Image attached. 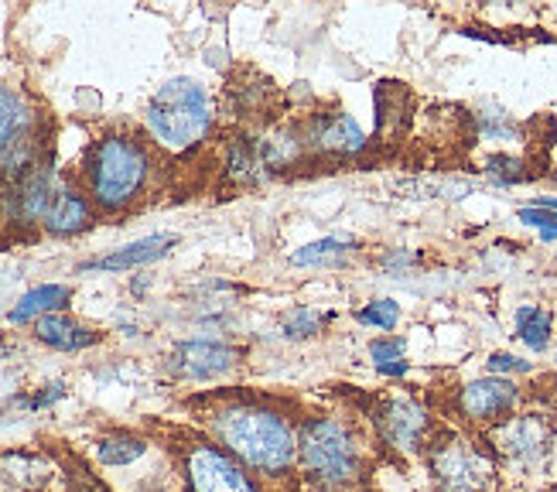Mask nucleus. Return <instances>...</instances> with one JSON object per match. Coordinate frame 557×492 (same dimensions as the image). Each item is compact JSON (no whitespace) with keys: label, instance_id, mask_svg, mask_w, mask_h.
Instances as JSON below:
<instances>
[{"label":"nucleus","instance_id":"aec40b11","mask_svg":"<svg viewBox=\"0 0 557 492\" xmlns=\"http://www.w3.org/2000/svg\"><path fill=\"white\" fill-rule=\"evenodd\" d=\"M349 243L343 239H322V243H311V246H301V250L290 257V263L298 267H311V263H338L346 257Z\"/></svg>","mask_w":557,"mask_h":492},{"label":"nucleus","instance_id":"a211bd4d","mask_svg":"<svg viewBox=\"0 0 557 492\" xmlns=\"http://www.w3.org/2000/svg\"><path fill=\"white\" fill-rule=\"evenodd\" d=\"M144 452H148V445H144L140 438H103L100 445H96V458H100L103 465H110V469H120V465H131V462L140 458Z\"/></svg>","mask_w":557,"mask_h":492},{"label":"nucleus","instance_id":"6ab92c4d","mask_svg":"<svg viewBox=\"0 0 557 492\" xmlns=\"http://www.w3.org/2000/svg\"><path fill=\"white\" fill-rule=\"evenodd\" d=\"M370 356L383 377H404L407 362H404V342L400 339H376L370 346Z\"/></svg>","mask_w":557,"mask_h":492},{"label":"nucleus","instance_id":"7ed1b4c3","mask_svg":"<svg viewBox=\"0 0 557 492\" xmlns=\"http://www.w3.org/2000/svg\"><path fill=\"white\" fill-rule=\"evenodd\" d=\"M212 123V100L196 79H172L164 83L148 107V127L154 140L172 151L199 144L209 134Z\"/></svg>","mask_w":557,"mask_h":492},{"label":"nucleus","instance_id":"39448f33","mask_svg":"<svg viewBox=\"0 0 557 492\" xmlns=\"http://www.w3.org/2000/svg\"><path fill=\"white\" fill-rule=\"evenodd\" d=\"M431 472L445 492H493L496 462L469 438H442L431 448Z\"/></svg>","mask_w":557,"mask_h":492},{"label":"nucleus","instance_id":"f03ea898","mask_svg":"<svg viewBox=\"0 0 557 492\" xmlns=\"http://www.w3.org/2000/svg\"><path fill=\"white\" fill-rule=\"evenodd\" d=\"M301 469L322 492H349L367 476V458L356 431L338 417H311L298 434Z\"/></svg>","mask_w":557,"mask_h":492},{"label":"nucleus","instance_id":"412c9836","mask_svg":"<svg viewBox=\"0 0 557 492\" xmlns=\"http://www.w3.org/2000/svg\"><path fill=\"white\" fill-rule=\"evenodd\" d=\"M397 318H400V305L391 302V298H383V302H370L367 308L359 311V322L362 325H376L383 332H391L397 325Z\"/></svg>","mask_w":557,"mask_h":492},{"label":"nucleus","instance_id":"9b49d317","mask_svg":"<svg viewBox=\"0 0 557 492\" xmlns=\"http://www.w3.org/2000/svg\"><path fill=\"white\" fill-rule=\"evenodd\" d=\"M32 134V107L24 103V96L0 86V161H11L21 155V147L28 144Z\"/></svg>","mask_w":557,"mask_h":492},{"label":"nucleus","instance_id":"1a4fd4ad","mask_svg":"<svg viewBox=\"0 0 557 492\" xmlns=\"http://www.w3.org/2000/svg\"><path fill=\"white\" fill-rule=\"evenodd\" d=\"M380 434L400 452H418L428 434V410L414 401H391L380 407Z\"/></svg>","mask_w":557,"mask_h":492},{"label":"nucleus","instance_id":"a878e982","mask_svg":"<svg viewBox=\"0 0 557 492\" xmlns=\"http://www.w3.org/2000/svg\"><path fill=\"white\" fill-rule=\"evenodd\" d=\"M554 492H557V485H554Z\"/></svg>","mask_w":557,"mask_h":492},{"label":"nucleus","instance_id":"6e6552de","mask_svg":"<svg viewBox=\"0 0 557 492\" xmlns=\"http://www.w3.org/2000/svg\"><path fill=\"white\" fill-rule=\"evenodd\" d=\"M520 401V390L513 386V380H499V377H486V380H472L458 390V407L469 417V421H499L503 414H510Z\"/></svg>","mask_w":557,"mask_h":492},{"label":"nucleus","instance_id":"0eeeda50","mask_svg":"<svg viewBox=\"0 0 557 492\" xmlns=\"http://www.w3.org/2000/svg\"><path fill=\"white\" fill-rule=\"evenodd\" d=\"M188 472V489L191 492H257V485L247 479L239 465L212 445H199L188 452L185 462Z\"/></svg>","mask_w":557,"mask_h":492},{"label":"nucleus","instance_id":"f3484780","mask_svg":"<svg viewBox=\"0 0 557 492\" xmlns=\"http://www.w3.org/2000/svg\"><path fill=\"white\" fill-rule=\"evenodd\" d=\"M517 335L527 342L530 349H547L550 342V311L537 308V305H523L517 311Z\"/></svg>","mask_w":557,"mask_h":492},{"label":"nucleus","instance_id":"f257e3e1","mask_svg":"<svg viewBox=\"0 0 557 492\" xmlns=\"http://www.w3.org/2000/svg\"><path fill=\"white\" fill-rule=\"evenodd\" d=\"M212 434L260 476H284L290 472L298 455V431L287 425V417L257 407V404H233L212 417Z\"/></svg>","mask_w":557,"mask_h":492},{"label":"nucleus","instance_id":"f8f14e48","mask_svg":"<svg viewBox=\"0 0 557 492\" xmlns=\"http://www.w3.org/2000/svg\"><path fill=\"white\" fill-rule=\"evenodd\" d=\"M311 140L322 151H335V155H356L367 147V134L359 131V123L349 113H332L311 123Z\"/></svg>","mask_w":557,"mask_h":492},{"label":"nucleus","instance_id":"2eb2a0df","mask_svg":"<svg viewBox=\"0 0 557 492\" xmlns=\"http://www.w3.org/2000/svg\"><path fill=\"white\" fill-rule=\"evenodd\" d=\"M45 226L52 230V233H79L89 226V206L83 195L76 192H55V199L52 206H48L45 212Z\"/></svg>","mask_w":557,"mask_h":492},{"label":"nucleus","instance_id":"ddd939ff","mask_svg":"<svg viewBox=\"0 0 557 492\" xmlns=\"http://www.w3.org/2000/svg\"><path fill=\"white\" fill-rule=\"evenodd\" d=\"M172 246H175V236H148V239H137V243L124 246V250H116L110 257L83 263V270H131V267H140V263H151V260L164 257Z\"/></svg>","mask_w":557,"mask_h":492},{"label":"nucleus","instance_id":"4468645a","mask_svg":"<svg viewBox=\"0 0 557 492\" xmlns=\"http://www.w3.org/2000/svg\"><path fill=\"white\" fill-rule=\"evenodd\" d=\"M35 335L45 342V346L65 349V353H72V349H86V346H92L96 339H100L96 332L83 329L79 322H72V318H65V315H45V318H38Z\"/></svg>","mask_w":557,"mask_h":492},{"label":"nucleus","instance_id":"5701e85b","mask_svg":"<svg viewBox=\"0 0 557 492\" xmlns=\"http://www.w3.org/2000/svg\"><path fill=\"white\" fill-rule=\"evenodd\" d=\"M319 325H322V318L319 315H311L308 308H298L295 315L287 318V335H295V339H305V335H314L319 332Z\"/></svg>","mask_w":557,"mask_h":492},{"label":"nucleus","instance_id":"b1692460","mask_svg":"<svg viewBox=\"0 0 557 492\" xmlns=\"http://www.w3.org/2000/svg\"><path fill=\"white\" fill-rule=\"evenodd\" d=\"M530 362L527 359H517L510 353H496L490 356V373H527Z\"/></svg>","mask_w":557,"mask_h":492},{"label":"nucleus","instance_id":"dca6fc26","mask_svg":"<svg viewBox=\"0 0 557 492\" xmlns=\"http://www.w3.org/2000/svg\"><path fill=\"white\" fill-rule=\"evenodd\" d=\"M69 298H72L69 287H62V284H41V287L28 291V294H24V298L17 302V308L11 311V322L21 325V322H32V318H38V315L45 318V315H52V311L65 308Z\"/></svg>","mask_w":557,"mask_h":492},{"label":"nucleus","instance_id":"20e7f679","mask_svg":"<svg viewBox=\"0 0 557 492\" xmlns=\"http://www.w3.org/2000/svg\"><path fill=\"white\" fill-rule=\"evenodd\" d=\"M148 179V155L131 137H107L92 147L89 185L103 209L127 206Z\"/></svg>","mask_w":557,"mask_h":492},{"label":"nucleus","instance_id":"423d86ee","mask_svg":"<svg viewBox=\"0 0 557 492\" xmlns=\"http://www.w3.org/2000/svg\"><path fill=\"white\" fill-rule=\"evenodd\" d=\"M493 448L520 465V469H537L550 452V425L541 414H517L493 431Z\"/></svg>","mask_w":557,"mask_h":492},{"label":"nucleus","instance_id":"393cba45","mask_svg":"<svg viewBox=\"0 0 557 492\" xmlns=\"http://www.w3.org/2000/svg\"><path fill=\"white\" fill-rule=\"evenodd\" d=\"M554 179H557V168H554Z\"/></svg>","mask_w":557,"mask_h":492},{"label":"nucleus","instance_id":"9d476101","mask_svg":"<svg viewBox=\"0 0 557 492\" xmlns=\"http://www.w3.org/2000/svg\"><path fill=\"white\" fill-rule=\"evenodd\" d=\"M233 362H236L233 349L220 346V342H185V346H178L172 356L175 373L188 377V380H212V377L226 373Z\"/></svg>","mask_w":557,"mask_h":492},{"label":"nucleus","instance_id":"4be33fe9","mask_svg":"<svg viewBox=\"0 0 557 492\" xmlns=\"http://www.w3.org/2000/svg\"><path fill=\"white\" fill-rule=\"evenodd\" d=\"M520 223L541 230L544 239H554V236H557V212H550V209L527 206V209H520Z\"/></svg>","mask_w":557,"mask_h":492}]
</instances>
